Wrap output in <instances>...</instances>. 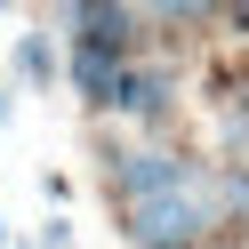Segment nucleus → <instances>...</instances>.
<instances>
[{"label":"nucleus","mask_w":249,"mask_h":249,"mask_svg":"<svg viewBox=\"0 0 249 249\" xmlns=\"http://www.w3.org/2000/svg\"><path fill=\"white\" fill-rule=\"evenodd\" d=\"M217 193H209V169L177 193H153V201H129L121 209V241L129 249H209L217 241Z\"/></svg>","instance_id":"f257e3e1"},{"label":"nucleus","mask_w":249,"mask_h":249,"mask_svg":"<svg viewBox=\"0 0 249 249\" xmlns=\"http://www.w3.org/2000/svg\"><path fill=\"white\" fill-rule=\"evenodd\" d=\"M56 33L65 49H105V56H129L137 65V8L129 0H56Z\"/></svg>","instance_id":"f03ea898"},{"label":"nucleus","mask_w":249,"mask_h":249,"mask_svg":"<svg viewBox=\"0 0 249 249\" xmlns=\"http://www.w3.org/2000/svg\"><path fill=\"white\" fill-rule=\"evenodd\" d=\"M201 169L185 161V153H161V145H113L105 153V185H113V201L129 209V201H153V193H177V185H193Z\"/></svg>","instance_id":"7ed1b4c3"},{"label":"nucleus","mask_w":249,"mask_h":249,"mask_svg":"<svg viewBox=\"0 0 249 249\" xmlns=\"http://www.w3.org/2000/svg\"><path fill=\"white\" fill-rule=\"evenodd\" d=\"M121 72H129V56H105V49H65V81H72V97H81L89 113H113Z\"/></svg>","instance_id":"20e7f679"},{"label":"nucleus","mask_w":249,"mask_h":249,"mask_svg":"<svg viewBox=\"0 0 249 249\" xmlns=\"http://www.w3.org/2000/svg\"><path fill=\"white\" fill-rule=\"evenodd\" d=\"M169 105H177V81H169L161 65H129L121 89H113V113H129V121H161Z\"/></svg>","instance_id":"39448f33"},{"label":"nucleus","mask_w":249,"mask_h":249,"mask_svg":"<svg viewBox=\"0 0 249 249\" xmlns=\"http://www.w3.org/2000/svg\"><path fill=\"white\" fill-rule=\"evenodd\" d=\"M17 81H33V89H56V81H65L56 33H17Z\"/></svg>","instance_id":"423d86ee"},{"label":"nucleus","mask_w":249,"mask_h":249,"mask_svg":"<svg viewBox=\"0 0 249 249\" xmlns=\"http://www.w3.org/2000/svg\"><path fill=\"white\" fill-rule=\"evenodd\" d=\"M145 17H161V24H193V17H209L217 0H137Z\"/></svg>","instance_id":"0eeeda50"},{"label":"nucleus","mask_w":249,"mask_h":249,"mask_svg":"<svg viewBox=\"0 0 249 249\" xmlns=\"http://www.w3.org/2000/svg\"><path fill=\"white\" fill-rule=\"evenodd\" d=\"M8 241H17V233H8V209H0V249H8Z\"/></svg>","instance_id":"6e6552de"}]
</instances>
